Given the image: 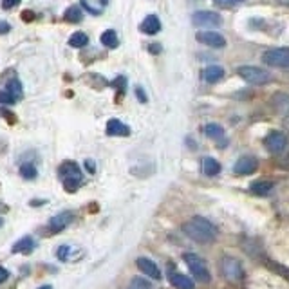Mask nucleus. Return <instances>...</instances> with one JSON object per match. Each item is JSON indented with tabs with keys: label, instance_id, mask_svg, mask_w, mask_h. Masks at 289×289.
<instances>
[{
	"label": "nucleus",
	"instance_id": "obj_1",
	"mask_svg": "<svg viewBox=\"0 0 289 289\" xmlns=\"http://www.w3.org/2000/svg\"><path fill=\"white\" fill-rule=\"evenodd\" d=\"M183 231L199 244H212L217 239V228L204 217H192L183 224Z\"/></svg>",
	"mask_w": 289,
	"mask_h": 289
},
{
	"label": "nucleus",
	"instance_id": "obj_2",
	"mask_svg": "<svg viewBox=\"0 0 289 289\" xmlns=\"http://www.w3.org/2000/svg\"><path fill=\"white\" fill-rule=\"evenodd\" d=\"M58 174L63 181V188L67 190L69 194L76 192L78 186L81 183V170L74 161H63L62 167L58 168Z\"/></svg>",
	"mask_w": 289,
	"mask_h": 289
},
{
	"label": "nucleus",
	"instance_id": "obj_3",
	"mask_svg": "<svg viewBox=\"0 0 289 289\" xmlns=\"http://www.w3.org/2000/svg\"><path fill=\"white\" fill-rule=\"evenodd\" d=\"M237 74L242 78L244 81H248L251 85H264L267 81H271V74L267 71L255 65H240L237 69Z\"/></svg>",
	"mask_w": 289,
	"mask_h": 289
},
{
	"label": "nucleus",
	"instance_id": "obj_4",
	"mask_svg": "<svg viewBox=\"0 0 289 289\" xmlns=\"http://www.w3.org/2000/svg\"><path fill=\"white\" fill-rule=\"evenodd\" d=\"M183 258H185L188 269L192 271L194 278H197L199 282H210L212 276H210V271H208L206 262L199 257V255H195V253H185Z\"/></svg>",
	"mask_w": 289,
	"mask_h": 289
},
{
	"label": "nucleus",
	"instance_id": "obj_5",
	"mask_svg": "<svg viewBox=\"0 0 289 289\" xmlns=\"http://www.w3.org/2000/svg\"><path fill=\"white\" fill-rule=\"evenodd\" d=\"M262 62L269 67H289V47H276L262 53Z\"/></svg>",
	"mask_w": 289,
	"mask_h": 289
},
{
	"label": "nucleus",
	"instance_id": "obj_6",
	"mask_svg": "<svg viewBox=\"0 0 289 289\" xmlns=\"http://www.w3.org/2000/svg\"><path fill=\"white\" fill-rule=\"evenodd\" d=\"M192 22L197 27H217L222 24V18L215 11H195L192 15Z\"/></svg>",
	"mask_w": 289,
	"mask_h": 289
},
{
	"label": "nucleus",
	"instance_id": "obj_7",
	"mask_svg": "<svg viewBox=\"0 0 289 289\" xmlns=\"http://www.w3.org/2000/svg\"><path fill=\"white\" fill-rule=\"evenodd\" d=\"M264 144H266V149L269 150L271 154H282L287 147V137L285 134L278 130H273L266 135V139H264Z\"/></svg>",
	"mask_w": 289,
	"mask_h": 289
},
{
	"label": "nucleus",
	"instance_id": "obj_8",
	"mask_svg": "<svg viewBox=\"0 0 289 289\" xmlns=\"http://www.w3.org/2000/svg\"><path fill=\"white\" fill-rule=\"evenodd\" d=\"M221 269H222V275H224L228 280H240L244 275L239 260H235V258H231V257L222 258Z\"/></svg>",
	"mask_w": 289,
	"mask_h": 289
},
{
	"label": "nucleus",
	"instance_id": "obj_9",
	"mask_svg": "<svg viewBox=\"0 0 289 289\" xmlns=\"http://www.w3.org/2000/svg\"><path fill=\"white\" fill-rule=\"evenodd\" d=\"M195 38H197L201 44H206V45H210V47H215V49H219V47H224V45H226V38L221 35V33L208 31V29L197 31Z\"/></svg>",
	"mask_w": 289,
	"mask_h": 289
},
{
	"label": "nucleus",
	"instance_id": "obj_10",
	"mask_svg": "<svg viewBox=\"0 0 289 289\" xmlns=\"http://www.w3.org/2000/svg\"><path fill=\"white\" fill-rule=\"evenodd\" d=\"M257 167H258V163L253 156H242L239 161L235 163L233 172L235 174H239V176H249V174H253V172L257 170Z\"/></svg>",
	"mask_w": 289,
	"mask_h": 289
},
{
	"label": "nucleus",
	"instance_id": "obj_11",
	"mask_svg": "<svg viewBox=\"0 0 289 289\" xmlns=\"http://www.w3.org/2000/svg\"><path fill=\"white\" fill-rule=\"evenodd\" d=\"M137 267L143 275H147L149 278L152 280H159L161 278V269L158 267L156 262H152L150 258H144V257H139L137 258Z\"/></svg>",
	"mask_w": 289,
	"mask_h": 289
},
{
	"label": "nucleus",
	"instance_id": "obj_12",
	"mask_svg": "<svg viewBox=\"0 0 289 289\" xmlns=\"http://www.w3.org/2000/svg\"><path fill=\"white\" fill-rule=\"evenodd\" d=\"M72 219H74V215H72L71 212L58 213V215H54L53 219L49 221V230L53 231V233H56V231H62L63 228H67V226L71 224Z\"/></svg>",
	"mask_w": 289,
	"mask_h": 289
},
{
	"label": "nucleus",
	"instance_id": "obj_13",
	"mask_svg": "<svg viewBox=\"0 0 289 289\" xmlns=\"http://www.w3.org/2000/svg\"><path fill=\"white\" fill-rule=\"evenodd\" d=\"M168 278H170L172 285L177 289H194L195 284L194 280L190 278V276L183 275V273H176V271H170L168 273Z\"/></svg>",
	"mask_w": 289,
	"mask_h": 289
},
{
	"label": "nucleus",
	"instance_id": "obj_14",
	"mask_svg": "<svg viewBox=\"0 0 289 289\" xmlns=\"http://www.w3.org/2000/svg\"><path fill=\"white\" fill-rule=\"evenodd\" d=\"M107 134L108 135H130V128L125 125L123 121L112 117V119H108L107 121Z\"/></svg>",
	"mask_w": 289,
	"mask_h": 289
},
{
	"label": "nucleus",
	"instance_id": "obj_15",
	"mask_svg": "<svg viewBox=\"0 0 289 289\" xmlns=\"http://www.w3.org/2000/svg\"><path fill=\"white\" fill-rule=\"evenodd\" d=\"M139 29L144 35H156V33H159V29H161V22H159V18L156 17V15H149V17L141 22Z\"/></svg>",
	"mask_w": 289,
	"mask_h": 289
},
{
	"label": "nucleus",
	"instance_id": "obj_16",
	"mask_svg": "<svg viewBox=\"0 0 289 289\" xmlns=\"http://www.w3.org/2000/svg\"><path fill=\"white\" fill-rule=\"evenodd\" d=\"M271 103L275 107V110H278L280 114L289 117V94H284V92H276L273 98H271Z\"/></svg>",
	"mask_w": 289,
	"mask_h": 289
},
{
	"label": "nucleus",
	"instance_id": "obj_17",
	"mask_svg": "<svg viewBox=\"0 0 289 289\" xmlns=\"http://www.w3.org/2000/svg\"><path fill=\"white\" fill-rule=\"evenodd\" d=\"M4 90H8L9 94L13 96L15 99H22L24 98V87H22V81L18 80L17 78V74H15L13 78H11V80H8L6 81V89Z\"/></svg>",
	"mask_w": 289,
	"mask_h": 289
},
{
	"label": "nucleus",
	"instance_id": "obj_18",
	"mask_svg": "<svg viewBox=\"0 0 289 289\" xmlns=\"http://www.w3.org/2000/svg\"><path fill=\"white\" fill-rule=\"evenodd\" d=\"M33 248H35V239H33V237H29V235H26V237H22L18 242L13 244V249H11V251L29 255V253L33 251Z\"/></svg>",
	"mask_w": 289,
	"mask_h": 289
},
{
	"label": "nucleus",
	"instance_id": "obj_19",
	"mask_svg": "<svg viewBox=\"0 0 289 289\" xmlns=\"http://www.w3.org/2000/svg\"><path fill=\"white\" fill-rule=\"evenodd\" d=\"M273 188H275V185L271 183V181H255V183H251V186H249V190H251L255 195H269L271 192H273Z\"/></svg>",
	"mask_w": 289,
	"mask_h": 289
},
{
	"label": "nucleus",
	"instance_id": "obj_20",
	"mask_svg": "<svg viewBox=\"0 0 289 289\" xmlns=\"http://www.w3.org/2000/svg\"><path fill=\"white\" fill-rule=\"evenodd\" d=\"M222 76H224V69L219 67V65H210V67H206L203 71V78L208 83H215V81H219Z\"/></svg>",
	"mask_w": 289,
	"mask_h": 289
},
{
	"label": "nucleus",
	"instance_id": "obj_21",
	"mask_svg": "<svg viewBox=\"0 0 289 289\" xmlns=\"http://www.w3.org/2000/svg\"><path fill=\"white\" fill-rule=\"evenodd\" d=\"M63 20L69 24H80L81 20H83V11H81L80 6H71V8L65 9Z\"/></svg>",
	"mask_w": 289,
	"mask_h": 289
},
{
	"label": "nucleus",
	"instance_id": "obj_22",
	"mask_svg": "<svg viewBox=\"0 0 289 289\" xmlns=\"http://www.w3.org/2000/svg\"><path fill=\"white\" fill-rule=\"evenodd\" d=\"M203 172L208 177H215L221 172V163L215 158H204L203 159Z\"/></svg>",
	"mask_w": 289,
	"mask_h": 289
},
{
	"label": "nucleus",
	"instance_id": "obj_23",
	"mask_svg": "<svg viewBox=\"0 0 289 289\" xmlns=\"http://www.w3.org/2000/svg\"><path fill=\"white\" fill-rule=\"evenodd\" d=\"M99 42H101L105 47H108V49H114V47H117V44H119L117 35H116V31H114V29H107L103 35L99 36Z\"/></svg>",
	"mask_w": 289,
	"mask_h": 289
},
{
	"label": "nucleus",
	"instance_id": "obj_24",
	"mask_svg": "<svg viewBox=\"0 0 289 289\" xmlns=\"http://www.w3.org/2000/svg\"><path fill=\"white\" fill-rule=\"evenodd\" d=\"M204 134L208 135V137H212V139H222L224 137V128H222L221 125H217V123H208L206 126H204Z\"/></svg>",
	"mask_w": 289,
	"mask_h": 289
},
{
	"label": "nucleus",
	"instance_id": "obj_25",
	"mask_svg": "<svg viewBox=\"0 0 289 289\" xmlns=\"http://www.w3.org/2000/svg\"><path fill=\"white\" fill-rule=\"evenodd\" d=\"M87 44H89V36H87L85 33H81V31L72 33L71 38H69V45H71V47H76V49L85 47Z\"/></svg>",
	"mask_w": 289,
	"mask_h": 289
},
{
	"label": "nucleus",
	"instance_id": "obj_26",
	"mask_svg": "<svg viewBox=\"0 0 289 289\" xmlns=\"http://www.w3.org/2000/svg\"><path fill=\"white\" fill-rule=\"evenodd\" d=\"M20 176L24 179H35L38 176V170H36V167L33 163H24L22 167H20Z\"/></svg>",
	"mask_w": 289,
	"mask_h": 289
},
{
	"label": "nucleus",
	"instance_id": "obj_27",
	"mask_svg": "<svg viewBox=\"0 0 289 289\" xmlns=\"http://www.w3.org/2000/svg\"><path fill=\"white\" fill-rule=\"evenodd\" d=\"M132 287L134 289H150L152 287V284H150L149 280L139 278V276H134V278H132Z\"/></svg>",
	"mask_w": 289,
	"mask_h": 289
},
{
	"label": "nucleus",
	"instance_id": "obj_28",
	"mask_svg": "<svg viewBox=\"0 0 289 289\" xmlns=\"http://www.w3.org/2000/svg\"><path fill=\"white\" fill-rule=\"evenodd\" d=\"M242 2L244 0H213V4L219 8H233V6H239Z\"/></svg>",
	"mask_w": 289,
	"mask_h": 289
},
{
	"label": "nucleus",
	"instance_id": "obj_29",
	"mask_svg": "<svg viewBox=\"0 0 289 289\" xmlns=\"http://www.w3.org/2000/svg\"><path fill=\"white\" fill-rule=\"evenodd\" d=\"M17 103V99L9 94L8 90H0V105H13Z\"/></svg>",
	"mask_w": 289,
	"mask_h": 289
},
{
	"label": "nucleus",
	"instance_id": "obj_30",
	"mask_svg": "<svg viewBox=\"0 0 289 289\" xmlns=\"http://www.w3.org/2000/svg\"><path fill=\"white\" fill-rule=\"evenodd\" d=\"M71 251H72V249L69 248V246H60L58 251H56V257H58L60 260L65 262V260H69V253H71Z\"/></svg>",
	"mask_w": 289,
	"mask_h": 289
},
{
	"label": "nucleus",
	"instance_id": "obj_31",
	"mask_svg": "<svg viewBox=\"0 0 289 289\" xmlns=\"http://www.w3.org/2000/svg\"><path fill=\"white\" fill-rule=\"evenodd\" d=\"M81 8L83 9H87L90 15H94V17H98L99 13H101V9H96V8H92V6L89 4V0H81Z\"/></svg>",
	"mask_w": 289,
	"mask_h": 289
},
{
	"label": "nucleus",
	"instance_id": "obj_32",
	"mask_svg": "<svg viewBox=\"0 0 289 289\" xmlns=\"http://www.w3.org/2000/svg\"><path fill=\"white\" fill-rule=\"evenodd\" d=\"M22 0H2V9H13V8H17L18 4H20Z\"/></svg>",
	"mask_w": 289,
	"mask_h": 289
},
{
	"label": "nucleus",
	"instance_id": "obj_33",
	"mask_svg": "<svg viewBox=\"0 0 289 289\" xmlns=\"http://www.w3.org/2000/svg\"><path fill=\"white\" fill-rule=\"evenodd\" d=\"M0 116H4L9 123H17V116L13 112H9V110H6V108H0Z\"/></svg>",
	"mask_w": 289,
	"mask_h": 289
},
{
	"label": "nucleus",
	"instance_id": "obj_34",
	"mask_svg": "<svg viewBox=\"0 0 289 289\" xmlns=\"http://www.w3.org/2000/svg\"><path fill=\"white\" fill-rule=\"evenodd\" d=\"M11 31V24L6 22V20H0V35H8Z\"/></svg>",
	"mask_w": 289,
	"mask_h": 289
},
{
	"label": "nucleus",
	"instance_id": "obj_35",
	"mask_svg": "<svg viewBox=\"0 0 289 289\" xmlns=\"http://www.w3.org/2000/svg\"><path fill=\"white\" fill-rule=\"evenodd\" d=\"M22 20L24 22H33V20H35V13L29 11V9H26V11H22Z\"/></svg>",
	"mask_w": 289,
	"mask_h": 289
},
{
	"label": "nucleus",
	"instance_id": "obj_36",
	"mask_svg": "<svg viewBox=\"0 0 289 289\" xmlns=\"http://www.w3.org/2000/svg\"><path fill=\"white\" fill-rule=\"evenodd\" d=\"M280 168H284V170H289V152L285 154L284 158L280 159Z\"/></svg>",
	"mask_w": 289,
	"mask_h": 289
},
{
	"label": "nucleus",
	"instance_id": "obj_37",
	"mask_svg": "<svg viewBox=\"0 0 289 289\" xmlns=\"http://www.w3.org/2000/svg\"><path fill=\"white\" fill-rule=\"evenodd\" d=\"M8 278H9V271L6 269V267L0 266V284H2V282H6Z\"/></svg>",
	"mask_w": 289,
	"mask_h": 289
},
{
	"label": "nucleus",
	"instance_id": "obj_38",
	"mask_svg": "<svg viewBox=\"0 0 289 289\" xmlns=\"http://www.w3.org/2000/svg\"><path fill=\"white\" fill-rule=\"evenodd\" d=\"M135 94H137V98L141 99V101H147V96H144V92H143V89H141V87H137V89H135Z\"/></svg>",
	"mask_w": 289,
	"mask_h": 289
},
{
	"label": "nucleus",
	"instance_id": "obj_39",
	"mask_svg": "<svg viewBox=\"0 0 289 289\" xmlns=\"http://www.w3.org/2000/svg\"><path fill=\"white\" fill-rule=\"evenodd\" d=\"M85 167H87V170H89V172H94L96 170V168H94V161H90V159H89V161H85Z\"/></svg>",
	"mask_w": 289,
	"mask_h": 289
},
{
	"label": "nucleus",
	"instance_id": "obj_40",
	"mask_svg": "<svg viewBox=\"0 0 289 289\" xmlns=\"http://www.w3.org/2000/svg\"><path fill=\"white\" fill-rule=\"evenodd\" d=\"M150 51H152V53H159V45L158 44L150 45Z\"/></svg>",
	"mask_w": 289,
	"mask_h": 289
},
{
	"label": "nucleus",
	"instance_id": "obj_41",
	"mask_svg": "<svg viewBox=\"0 0 289 289\" xmlns=\"http://www.w3.org/2000/svg\"><path fill=\"white\" fill-rule=\"evenodd\" d=\"M38 289H53V285H42V287H38Z\"/></svg>",
	"mask_w": 289,
	"mask_h": 289
},
{
	"label": "nucleus",
	"instance_id": "obj_42",
	"mask_svg": "<svg viewBox=\"0 0 289 289\" xmlns=\"http://www.w3.org/2000/svg\"><path fill=\"white\" fill-rule=\"evenodd\" d=\"M99 2H101V4H107V2H108V0H99Z\"/></svg>",
	"mask_w": 289,
	"mask_h": 289
},
{
	"label": "nucleus",
	"instance_id": "obj_43",
	"mask_svg": "<svg viewBox=\"0 0 289 289\" xmlns=\"http://www.w3.org/2000/svg\"><path fill=\"white\" fill-rule=\"evenodd\" d=\"M0 224H2V219H0Z\"/></svg>",
	"mask_w": 289,
	"mask_h": 289
},
{
	"label": "nucleus",
	"instance_id": "obj_44",
	"mask_svg": "<svg viewBox=\"0 0 289 289\" xmlns=\"http://www.w3.org/2000/svg\"><path fill=\"white\" fill-rule=\"evenodd\" d=\"M287 4H289V0H287Z\"/></svg>",
	"mask_w": 289,
	"mask_h": 289
}]
</instances>
